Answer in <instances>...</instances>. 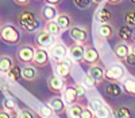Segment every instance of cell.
Here are the masks:
<instances>
[{
  "instance_id": "cell-34",
  "label": "cell",
  "mask_w": 135,
  "mask_h": 118,
  "mask_svg": "<svg viewBox=\"0 0 135 118\" xmlns=\"http://www.w3.org/2000/svg\"><path fill=\"white\" fill-rule=\"evenodd\" d=\"M81 85L84 86L85 89H93L95 86H96V82L93 81V78H92V77H89V75H85V77L83 78Z\"/></svg>"
},
{
  "instance_id": "cell-6",
  "label": "cell",
  "mask_w": 135,
  "mask_h": 118,
  "mask_svg": "<svg viewBox=\"0 0 135 118\" xmlns=\"http://www.w3.org/2000/svg\"><path fill=\"white\" fill-rule=\"evenodd\" d=\"M126 75V70L120 64H115V66H111L108 69H105V79L109 82H120L124 79Z\"/></svg>"
},
{
  "instance_id": "cell-4",
  "label": "cell",
  "mask_w": 135,
  "mask_h": 118,
  "mask_svg": "<svg viewBox=\"0 0 135 118\" xmlns=\"http://www.w3.org/2000/svg\"><path fill=\"white\" fill-rule=\"evenodd\" d=\"M49 55L53 59V62H61L69 57V47H66L64 43H54L49 48Z\"/></svg>"
},
{
  "instance_id": "cell-35",
  "label": "cell",
  "mask_w": 135,
  "mask_h": 118,
  "mask_svg": "<svg viewBox=\"0 0 135 118\" xmlns=\"http://www.w3.org/2000/svg\"><path fill=\"white\" fill-rule=\"evenodd\" d=\"M124 21L130 27H135V11H130L124 15Z\"/></svg>"
},
{
  "instance_id": "cell-49",
  "label": "cell",
  "mask_w": 135,
  "mask_h": 118,
  "mask_svg": "<svg viewBox=\"0 0 135 118\" xmlns=\"http://www.w3.org/2000/svg\"><path fill=\"white\" fill-rule=\"evenodd\" d=\"M0 72H2V70H0Z\"/></svg>"
},
{
  "instance_id": "cell-32",
  "label": "cell",
  "mask_w": 135,
  "mask_h": 118,
  "mask_svg": "<svg viewBox=\"0 0 135 118\" xmlns=\"http://www.w3.org/2000/svg\"><path fill=\"white\" fill-rule=\"evenodd\" d=\"M3 109L7 110L8 113L15 111V110H16V103H15V101L11 99V98H4V99H3Z\"/></svg>"
},
{
  "instance_id": "cell-18",
  "label": "cell",
  "mask_w": 135,
  "mask_h": 118,
  "mask_svg": "<svg viewBox=\"0 0 135 118\" xmlns=\"http://www.w3.org/2000/svg\"><path fill=\"white\" fill-rule=\"evenodd\" d=\"M114 54L115 57L119 59V60H123L127 58V55L130 54V44L127 42H119L118 44L114 47Z\"/></svg>"
},
{
  "instance_id": "cell-44",
  "label": "cell",
  "mask_w": 135,
  "mask_h": 118,
  "mask_svg": "<svg viewBox=\"0 0 135 118\" xmlns=\"http://www.w3.org/2000/svg\"><path fill=\"white\" fill-rule=\"evenodd\" d=\"M105 2H108L109 4H119L122 3V0H105Z\"/></svg>"
},
{
  "instance_id": "cell-38",
  "label": "cell",
  "mask_w": 135,
  "mask_h": 118,
  "mask_svg": "<svg viewBox=\"0 0 135 118\" xmlns=\"http://www.w3.org/2000/svg\"><path fill=\"white\" fill-rule=\"evenodd\" d=\"M80 118H95V113H93V110H91L89 107L85 106V109L83 110Z\"/></svg>"
},
{
  "instance_id": "cell-41",
  "label": "cell",
  "mask_w": 135,
  "mask_h": 118,
  "mask_svg": "<svg viewBox=\"0 0 135 118\" xmlns=\"http://www.w3.org/2000/svg\"><path fill=\"white\" fill-rule=\"evenodd\" d=\"M0 118H9V113L7 110L2 109V110H0Z\"/></svg>"
},
{
  "instance_id": "cell-48",
  "label": "cell",
  "mask_w": 135,
  "mask_h": 118,
  "mask_svg": "<svg viewBox=\"0 0 135 118\" xmlns=\"http://www.w3.org/2000/svg\"><path fill=\"white\" fill-rule=\"evenodd\" d=\"M130 2H131V3H134V4H135V0H130Z\"/></svg>"
},
{
  "instance_id": "cell-31",
  "label": "cell",
  "mask_w": 135,
  "mask_h": 118,
  "mask_svg": "<svg viewBox=\"0 0 135 118\" xmlns=\"http://www.w3.org/2000/svg\"><path fill=\"white\" fill-rule=\"evenodd\" d=\"M7 77L12 81H18L19 78H22V69L19 66H14L8 72H7Z\"/></svg>"
},
{
  "instance_id": "cell-47",
  "label": "cell",
  "mask_w": 135,
  "mask_h": 118,
  "mask_svg": "<svg viewBox=\"0 0 135 118\" xmlns=\"http://www.w3.org/2000/svg\"><path fill=\"white\" fill-rule=\"evenodd\" d=\"M131 42H132V43H135V32H134L132 36H131Z\"/></svg>"
},
{
  "instance_id": "cell-3",
  "label": "cell",
  "mask_w": 135,
  "mask_h": 118,
  "mask_svg": "<svg viewBox=\"0 0 135 118\" xmlns=\"http://www.w3.org/2000/svg\"><path fill=\"white\" fill-rule=\"evenodd\" d=\"M18 23L23 30L30 31V32L35 31L39 27V20L35 18V15L31 14V12H22L18 16Z\"/></svg>"
},
{
  "instance_id": "cell-8",
  "label": "cell",
  "mask_w": 135,
  "mask_h": 118,
  "mask_svg": "<svg viewBox=\"0 0 135 118\" xmlns=\"http://www.w3.org/2000/svg\"><path fill=\"white\" fill-rule=\"evenodd\" d=\"M54 40H55V38L51 34H49L45 28L41 30L38 34L35 35V43H37V46L39 48H45V50L50 48L54 44Z\"/></svg>"
},
{
  "instance_id": "cell-46",
  "label": "cell",
  "mask_w": 135,
  "mask_h": 118,
  "mask_svg": "<svg viewBox=\"0 0 135 118\" xmlns=\"http://www.w3.org/2000/svg\"><path fill=\"white\" fill-rule=\"evenodd\" d=\"M105 2V0H92V3H95V4H103Z\"/></svg>"
},
{
  "instance_id": "cell-2",
  "label": "cell",
  "mask_w": 135,
  "mask_h": 118,
  "mask_svg": "<svg viewBox=\"0 0 135 118\" xmlns=\"http://www.w3.org/2000/svg\"><path fill=\"white\" fill-rule=\"evenodd\" d=\"M0 39L6 44H16L20 40V32L14 24H3L0 27Z\"/></svg>"
},
{
  "instance_id": "cell-27",
  "label": "cell",
  "mask_w": 135,
  "mask_h": 118,
  "mask_svg": "<svg viewBox=\"0 0 135 118\" xmlns=\"http://www.w3.org/2000/svg\"><path fill=\"white\" fill-rule=\"evenodd\" d=\"M123 90H124L128 95L135 97V79L134 78H127L123 79Z\"/></svg>"
},
{
  "instance_id": "cell-9",
  "label": "cell",
  "mask_w": 135,
  "mask_h": 118,
  "mask_svg": "<svg viewBox=\"0 0 135 118\" xmlns=\"http://www.w3.org/2000/svg\"><path fill=\"white\" fill-rule=\"evenodd\" d=\"M47 87L51 93H55V94L64 93V90L66 87V79L58 77L57 74H53L47 78Z\"/></svg>"
},
{
  "instance_id": "cell-42",
  "label": "cell",
  "mask_w": 135,
  "mask_h": 118,
  "mask_svg": "<svg viewBox=\"0 0 135 118\" xmlns=\"http://www.w3.org/2000/svg\"><path fill=\"white\" fill-rule=\"evenodd\" d=\"M9 118H20V115H19V113L15 110V111H11V113H9Z\"/></svg>"
},
{
  "instance_id": "cell-12",
  "label": "cell",
  "mask_w": 135,
  "mask_h": 118,
  "mask_svg": "<svg viewBox=\"0 0 135 118\" xmlns=\"http://www.w3.org/2000/svg\"><path fill=\"white\" fill-rule=\"evenodd\" d=\"M70 70H72V64L68 60V58L65 60H61V62H57L55 63V67H54V74H57L58 77L64 78V79H68L70 75Z\"/></svg>"
},
{
  "instance_id": "cell-40",
  "label": "cell",
  "mask_w": 135,
  "mask_h": 118,
  "mask_svg": "<svg viewBox=\"0 0 135 118\" xmlns=\"http://www.w3.org/2000/svg\"><path fill=\"white\" fill-rule=\"evenodd\" d=\"M14 2L18 4V5H27L30 3V0H14Z\"/></svg>"
},
{
  "instance_id": "cell-45",
  "label": "cell",
  "mask_w": 135,
  "mask_h": 118,
  "mask_svg": "<svg viewBox=\"0 0 135 118\" xmlns=\"http://www.w3.org/2000/svg\"><path fill=\"white\" fill-rule=\"evenodd\" d=\"M130 52H132L135 55V43H131V44H130Z\"/></svg>"
},
{
  "instance_id": "cell-5",
  "label": "cell",
  "mask_w": 135,
  "mask_h": 118,
  "mask_svg": "<svg viewBox=\"0 0 135 118\" xmlns=\"http://www.w3.org/2000/svg\"><path fill=\"white\" fill-rule=\"evenodd\" d=\"M34 54H35V47L30 44H22L16 51V58L23 64H31L34 59Z\"/></svg>"
},
{
  "instance_id": "cell-10",
  "label": "cell",
  "mask_w": 135,
  "mask_h": 118,
  "mask_svg": "<svg viewBox=\"0 0 135 118\" xmlns=\"http://www.w3.org/2000/svg\"><path fill=\"white\" fill-rule=\"evenodd\" d=\"M49 59H50V55H49L47 50L39 48V47L35 48V54H34V59H32V64H34V66H37V67L47 66Z\"/></svg>"
},
{
  "instance_id": "cell-28",
  "label": "cell",
  "mask_w": 135,
  "mask_h": 118,
  "mask_svg": "<svg viewBox=\"0 0 135 118\" xmlns=\"http://www.w3.org/2000/svg\"><path fill=\"white\" fill-rule=\"evenodd\" d=\"M114 118H128L130 117V110L127 106H118L112 111Z\"/></svg>"
},
{
  "instance_id": "cell-25",
  "label": "cell",
  "mask_w": 135,
  "mask_h": 118,
  "mask_svg": "<svg viewBox=\"0 0 135 118\" xmlns=\"http://www.w3.org/2000/svg\"><path fill=\"white\" fill-rule=\"evenodd\" d=\"M118 35H119V39L120 42H130L131 40V27L127 26V24H123L120 28H119V32H118Z\"/></svg>"
},
{
  "instance_id": "cell-24",
  "label": "cell",
  "mask_w": 135,
  "mask_h": 118,
  "mask_svg": "<svg viewBox=\"0 0 135 118\" xmlns=\"http://www.w3.org/2000/svg\"><path fill=\"white\" fill-rule=\"evenodd\" d=\"M45 30H46L49 34H51L54 38H58L62 34V30H61V27L58 26V23L55 20L46 21V24H45Z\"/></svg>"
},
{
  "instance_id": "cell-23",
  "label": "cell",
  "mask_w": 135,
  "mask_h": 118,
  "mask_svg": "<svg viewBox=\"0 0 135 118\" xmlns=\"http://www.w3.org/2000/svg\"><path fill=\"white\" fill-rule=\"evenodd\" d=\"M122 91H123V87H120L119 82H111L105 89V93L109 98H116V97L122 94Z\"/></svg>"
},
{
  "instance_id": "cell-26",
  "label": "cell",
  "mask_w": 135,
  "mask_h": 118,
  "mask_svg": "<svg viewBox=\"0 0 135 118\" xmlns=\"http://www.w3.org/2000/svg\"><path fill=\"white\" fill-rule=\"evenodd\" d=\"M96 19L100 24H103V23H109V20H111V14H109V11L107 8H100L97 11V14H96Z\"/></svg>"
},
{
  "instance_id": "cell-21",
  "label": "cell",
  "mask_w": 135,
  "mask_h": 118,
  "mask_svg": "<svg viewBox=\"0 0 135 118\" xmlns=\"http://www.w3.org/2000/svg\"><path fill=\"white\" fill-rule=\"evenodd\" d=\"M14 66H15V62H14L12 57H9V55H0V70H2V72L7 74Z\"/></svg>"
},
{
  "instance_id": "cell-29",
  "label": "cell",
  "mask_w": 135,
  "mask_h": 118,
  "mask_svg": "<svg viewBox=\"0 0 135 118\" xmlns=\"http://www.w3.org/2000/svg\"><path fill=\"white\" fill-rule=\"evenodd\" d=\"M95 113V118H109L111 117V107L108 105H104L103 107H100L99 110L93 111Z\"/></svg>"
},
{
  "instance_id": "cell-43",
  "label": "cell",
  "mask_w": 135,
  "mask_h": 118,
  "mask_svg": "<svg viewBox=\"0 0 135 118\" xmlns=\"http://www.w3.org/2000/svg\"><path fill=\"white\" fill-rule=\"evenodd\" d=\"M60 2H61V0H46L47 4H53V5H57Z\"/></svg>"
},
{
  "instance_id": "cell-16",
  "label": "cell",
  "mask_w": 135,
  "mask_h": 118,
  "mask_svg": "<svg viewBox=\"0 0 135 118\" xmlns=\"http://www.w3.org/2000/svg\"><path fill=\"white\" fill-rule=\"evenodd\" d=\"M47 105L53 109L54 114L61 115V114H64V113L68 111V109H66V103H65L64 98H61V97H54V98H51V99L49 101Z\"/></svg>"
},
{
  "instance_id": "cell-1",
  "label": "cell",
  "mask_w": 135,
  "mask_h": 118,
  "mask_svg": "<svg viewBox=\"0 0 135 118\" xmlns=\"http://www.w3.org/2000/svg\"><path fill=\"white\" fill-rule=\"evenodd\" d=\"M85 91H86V89L83 85L73 83V85L66 86L65 90H64V101H65V103L70 106V105L78 102V99H81L85 95Z\"/></svg>"
},
{
  "instance_id": "cell-37",
  "label": "cell",
  "mask_w": 135,
  "mask_h": 118,
  "mask_svg": "<svg viewBox=\"0 0 135 118\" xmlns=\"http://www.w3.org/2000/svg\"><path fill=\"white\" fill-rule=\"evenodd\" d=\"M19 115H20V118H35V114H34L30 109H27V107L22 109L19 111Z\"/></svg>"
},
{
  "instance_id": "cell-15",
  "label": "cell",
  "mask_w": 135,
  "mask_h": 118,
  "mask_svg": "<svg viewBox=\"0 0 135 118\" xmlns=\"http://www.w3.org/2000/svg\"><path fill=\"white\" fill-rule=\"evenodd\" d=\"M84 62L91 64V66H93V64H100V55L93 46H85Z\"/></svg>"
},
{
  "instance_id": "cell-14",
  "label": "cell",
  "mask_w": 135,
  "mask_h": 118,
  "mask_svg": "<svg viewBox=\"0 0 135 118\" xmlns=\"http://www.w3.org/2000/svg\"><path fill=\"white\" fill-rule=\"evenodd\" d=\"M88 75L93 78V81L96 82V85H100L101 82L105 79V77H104V75H105V69L101 66V64H93V66L89 67Z\"/></svg>"
},
{
  "instance_id": "cell-20",
  "label": "cell",
  "mask_w": 135,
  "mask_h": 118,
  "mask_svg": "<svg viewBox=\"0 0 135 118\" xmlns=\"http://www.w3.org/2000/svg\"><path fill=\"white\" fill-rule=\"evenodd\" d=\"M55 21L58 23V26L61 27L62 31L69 30L72 26H74V24H73V19H72V16H70V15H68V14H60V15L57 16V19H55Z\"/></svg>"
},
{
  "instance_id": "cell-11",
  "label": "cell",
  "mask_w": 135,
  "mask_h": 118,
  "mask_svg": "<svg viewBox=\"0 0 135 118\" xmlns=\"http://www.w3.org/2000/svg\"><path fill=\"white\" fill-rule=\"evenodd\" d=\"M84 54H85V44H76L69 47V58L74 63H81L84 62Z\"/></svg>"
},
{
  "instance_id": "cell-13",
  "label": "cell",
  "mask_w": 135,
  "mask_h": 118,
  "mask_svg": "<svg viewBox=\"0 0 135 118\" xmlns=\"http://www.w3.org/2000/svg\"><path fill=\"white\" fill-rule=\"evenodd\" d=\"M42 19L45 21H51V20H55L57 19V16L60 15V11L57 8V5H53V4H45L42 7Z\"/></svg>"
},
{
  "instance_id": "cell-22",
  "label": "cell",
  "mask_w": 135,
  "mask_h": 118,
  "mask_svg": "<svg viewBox=\"0 0 135 118\" xmlns=\"http://www.w3.org/2000/svg\"><path fill=\"white\" fill-rule=\"evenodd\" d=\"M85 109V106L80 102H76L73 105H70L69 107H68V115H69V118H80L83 110Z\"/></svg>"
},
{
  "instance_id": "cell-33",
  "label": "cell",
  "mask_w": 135,
  "mask_h": 118,
  "mask_svg": "<svg viewBox=\"0 0 135 118\" xmlns=\"http://www.w3.org/2000/svg\"><path fill=\"white\" fill-rule=\"evenodd\" d=\"M105 103L103 102V101H101V99H97V98H93V99H91V101H89V109H91V110H93V111H96V110H99L100 109V107H103Z\"/></svg>"
},
{
  "instance_id": "cell-30",
  "label": "cell",
  "mask_w": 135,
  "mask_h": 118,
  "mask_svg": "<svg viewBox=\"0 0 135 118\" xmlns=\"http://www.w3.org/2000/svg\"><path fill=\"white\" fill-rule=\"evenodd\" d=\"M39 114H41L42 118H51L54 115V111H53V109L47 103H43L39 107Z\"/></svg>"
},
{
  "instance_id": "cell-39",
  "label": "cell",
  "mask_w": 135,
  "mask_h": 118,
  "mask_svg": "<svg viewBox=\"0 0 135 118\" xmlns=\"http://www.w3.org/2000/svg\"><path fill=\"white\" fill-rule=\"evenodd\" d=\"M124 62H126V64H127V66L135 67V55H134L132 52H130L128 55H127V58L124 59Z\"/></svg>"
},
{
  "instance_id": "cell-19",
  "label": "cell",
  "mask_w": 135,
  "mask_h": 118,
  "mask_svg": "<svg viewBox=\"0 0 135 118\" xmlns=\"http://www.w3.org/2000/svg\"><path fill=\"white\" fill-rule=\"evenodd\" d=\"M37 75H38V71L37 69L31 66V64H26V66L22 67V78H23L25 81H35L37 79Z\"/></svg>"
},
{
  "instance_id": "cell-7",
  "label": "cell",
  "mask_w": 135,
  "mask_h": 118,
  "mask_svg": "<svg viewBox=\"0 0 135 118\" xmlns=\"http://www.w3.org/2000/svg\"><path fill=\"white\" fill-rule=\"evenodd\" d=\"M69 36L72 38L73 42L78 43V44H85L88 40V31L83 26H72L69 28Z\"/></svg>"
},
{
  "instance_id": "cell-17",
  "label": "cell",
  "mask_w": 135,
  "mask_h": 118,
  "mask_svg": "<svg viewBox=\"0 0 135 118\" xmlns=\"http://www.w3.org/2000/svg\"><path fill=\"white\" fill-rule=\"evenodd\" d=\"M97 34L101 39L104 40H109L114 38L115 35V28L111 23H103V24H99L97 27Z\"/></svg>"
},
{
  "instance_id": "cell-36",
  "label": "cell",
  "mask_w": 135,
  "mask_h": 118,
  "mask_svg": "<svg viewBox=\"0 0 135 118\" xmlns=\"http://www.w3.org/2000/svg\"><path fill=\"white\" fill-rule=\"evenodd\" d=\"M73 3H74L76 7H78L80 9H85V8H88L89 5H91L92 0H73Z\"/></svg>"
}]
</instances>
